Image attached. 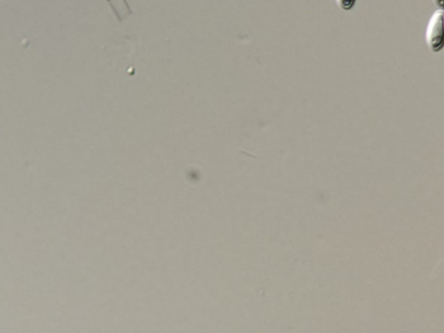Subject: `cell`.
I'll use <instances>...</instances> for the list:
<instances>
[{"mask_svg":"<svg viewBox=\"0 0 444 333\" xmlns=\"http://www.w3.org/2000/svg\"><path fill=\"white\" fill-rule=\"evenodd\" d=\"M426 42L430 51L439 53L444 49V10H437L429 21Z\"/></svg>","mask_w":444,"mask_h":333,"instance_id":"6da1fadb","label":"cell"},{"mask_svg":"<svg viewBox=\"0 0 444 333\" xmlns=\"http://www.w3.org/2000/svg\"><path fill=\"white\" fill-rule=\"evenodd\" d=\"M340 8L345 10H350L355 6L357 0H336Z\"/></svg>","mask_w":444,"mask_h":333,"instance_id":"7a4b0ae2","label":"cell"},{"mask_svg":"<svg viewBox=\"0 0 444 333\" xmlns=\"http://www.w3.org/2000/svg\"><path fill=\"white\" fill-rule=\"evenodd\" d=\"M432 1L439 10H444V0H432Z\"/></svg>","mask_w":444,"mask_h":333,"instance_id":"3957f363","label":"cell"}]
</instances>
